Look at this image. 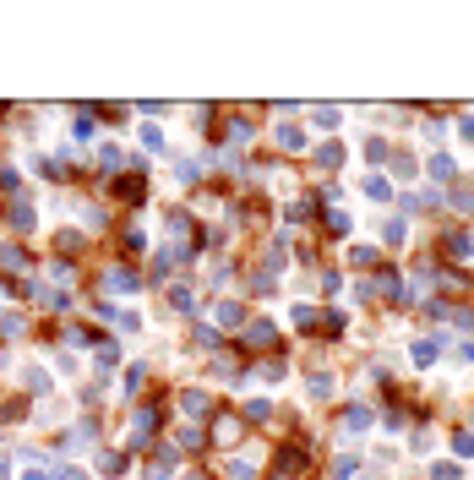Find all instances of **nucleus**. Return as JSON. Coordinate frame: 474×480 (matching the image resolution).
Listing matches in <instances>:
<instances>
[{"mask_svg":"<svg viewBox=\"0 0 474 480\" xmlns=\"http://www.w3.org/2000/svg\"><path fill=\"white\" fill-rule=\"evenodd\" d=\"M365 426H371V415H365V409L354 404V409L343 415V437H365Z\"/></svg>","mask_w":474,"mask_h":480,"instance_id":"nucleus-3","label":"nucleus"},{"mask_svg":"<svg viewBox=\"0 0 474 480\" xmlns=\"http://www.w3.org/2000/svg\"><path fill=\"white\" fill-rule=\"evenodd\" d=\"M278 148H289V153H300V148H306V131H300L295 120H284V126H278Z\"/></svg>","mask_w":474,"mask_h":480,"instance_id":"nucleus-2","label":"nucleus"},{"mask_svg":"<svg viewBox=\"0 0 474 480\" xmlns=\"http://www.w3.org/2000/svg\"><path fill=\"white\" fill-rule=\"evenodd\" d=\"M0 480H11V459L5 453H0Z\"/></svg>","mask_w":474,"mask_h":480,"instance_id":"nucleus-30","label":"nucleus"},{"mask_svg":"<svg viewBox=\"0 0 474 480\" xmlns=\"http://www.w3.org/2000/svg\"><path fill=\"white\" fill-rule=\"evenodd\" d=\"M163 230H169V235H191V219H185V213H180V208H174V213H163Z\"/></svg>","mask_w":474,"mask_h":480,"instance_id":"nucleus-6","label":"nucleus"},{"mask_svg":"<svg viewBox=\"0 0 474 480\" xmlns=\"http://www.w3.org/2000/svg\"><path fill=\"white\" fill-rule=\"evenodd\" d=\"M387 191H393V186H387L382 175H371V180H365V197H387Z\"/></svg>","mask_w":474,"mask_h":480,"instance_id":"nucleus-24","label":"nucleus"},{"mask_svg":"<svg viewBox=\"0 0 474 480\" xmlns=\"http://www.w3.org/2000/svg\"><path fill=\"white\" fill-rule=\"evenodd\" d=\"M327 393H332V377H327V371H316V377H311V399H327Z\"/></svg>","mask_w":474,"mask_h":480,"instance_id":"nucleus-18","label":"nucleus"},{"mask_svg":"<svg viewBox=\"0 0 474 480\" xmlns=\"http://www.w3.org/2000/svg\"><path fill=\"white\" fill-rule=\"evenodd\" d=\"M22 382H27V393H49V371H38V366H33Z\"/></svg>","mask_w":474,"mask_h":480,"instance_id":"nucleus-11","label":"nucleus"},{"mask_svg":"<svg viewBox=\"0 0 474 480\" xmlns=\"http://www.w3.org/2000/svg\"><path fill=\"white\" fill-rule=\"evenodd\" d=\"M289 317H295V327H311V322H316V312H311V306H295Z\"/></svg>","mask_w":474,"mask_h":480,"instance_id":"nucleus-26","label":"nucleus"},{"mask_svg":"<svg viewBox=\"0 0 474 480\" xmlns=\"http://www.w3.org/2000/svg\"><path fill=\"white\" fill-rule=\"evenodd\" d=\"M142 148H163V131L158 126H142Z\"/></svg>","mask_w":474,"mask_h":480,"instance_id":"nucleus-25","label":"nucleus"},{"mask_svg":"<svg viewBox=\"0 0 474 480\" xmlns=\"http://www.w3.org/2000/svg\"><path fill=\"white\" fill-rule=\"evenodd\" d=\"M311 120H316V126H327V131H332V126L343 120V109H311Z\"/></svg>","mask_w":474,"mask_h":480,"instance_id":"nucleus-16","label":"nucleus"},{"mask_svg":"<svg viewBox=\"0 0 474 480\" xmlns=\"http://www.w3.org/2000/svg\"><path fill=\"white\" fill-rule=\"evenodd\" d=\"M393 175H398V180H409V175H414V159H409V153H393Z\"/></svg>","mask_w":474,"mask_h":480,"instance_id":"nucleus-20","label":"nucleus"},{"mask_svg":"<svg viewBox=\"0 0 474 480\" xmlns=\"http://www.w3.org/2000/svg\"><path fill=\"white\" fill-rule=\"evenodd\" d=\"M431 480H464L458 464H431Z\"/></svg>","mask_w":474,"mask_h":480,"instance_id":"nucleus-19","label":"nucleus"},{"mask_svg":"<svg viewBox=\"0 0 474 480\" xmlns=\"http://www.w3.org/2000/svg\"><path fill=\"white\" fill-rule=\"evenodd\" d=\"M174 180L191 186V180H196V164H191V159H174Z\"/></svg>","mask_w":474,"mask_h":480,"instance_id":"nucleus-17","label":"nucleus"},{"mask_svg":"<svg viewBox=\"0 0 474 480\" xmlns=\"http://www.w3.org/2000/svg\"><path fill=\"white\" fill-rule=\"evenodd\" d=\"M382 235H387V246H403L409 230H403V219H387V230H382Z\"/></svg>","mask_w":474,"mask_h":480,"instance_id":"nucleus-21","label":"nucleus"},{"mask_svg":"<svg viewBox=\"0 0 474 480\" xmlns=\"http://www.w3.org/2000/svg\"><path fill=\"white\" fill-rule=\"evenodd\" d=\"M332 480H360V459H354V453L338 459V464H332Z\"/></svg>","mask_w":474,"mask_h":480,"instance_id":"nucleus-8","label":"nucleus"},{"mask_svg":"<svg viewBox=\"0 0 474 480\" xmlns=\"http://www.w3.org/2000/svg\"><path fill=\"white\" fill-rule=\"evenodd\" d=\"M11 224H16V230H33V208L16 202V208H11Z\"/></svg>","mask_w":474,"mask_h":480,"instance_id":"nucleus-12","label":"nucleus"},{"mask_svg":"<svg viewBox=\"0 0 474 480\" xmlns=\"http://www.w3.org/2000/svg\"><path fill=\"white\" fill-rule=\"evenodd\" d=\"M245 415H251V420H267V415H273V404H267V399H251V404H245Z\"/></svg>","mask_w":474,"mask_h":480,"instance_id":"nucleus-22","label":"nucleus"},{"mask_svg":"<svg viewBox=\"0 0 474 480\" xmlns=\"http://www.w3.org/2000/svg\"><path fill=\"white\" fill-rule=\"evenodd\" d=\"M109 290H115V295L137 290V273H131V268H115V273H109Z\"/></svg>","mask_w":474,"mask_h":480,"instance_id":"nucleus-4","label":"nucleus"},{"mask_svg":"<svg viewBox=\"0 0 474 480\" xmlns=\"http://www.w3.org/2000/svg\"><path fill=\"white\" fill-rule=\"evenodd\" d=\"M453 448H458V453L469 459V453H474V437H469V431H458V437H453Z\"/></svg>","mask_w":474,"mask_h":480,"instance_id":"nucleus-28","label":"nucleus"},{"mask_svg":"<svg viewBox=\"0 0 474 480\" xmlns=\"http://www.w3.org/2000/svg\"><path fill=\"white\" fill-rule=\"evenodd\" d=\"M169 306H174V312H191V290L174 284V290H169Z\"/></svg>","mask_w":474,"mask_h":480,"instance_id":"nucleus-14","label":"nucleus"},{"mask_svg":"<svg viewBox=\"0 0 474 480\" xmlns=\"http://www.w3.org/2000/svg\"><path fill=\"white\" fill-rule=\"evenodd\" d=\"M425 169H431V180H453V169H458V164L447 159V153H436V159L425 164Z\"/></svg>","mask_w":474,"mask_h":480,"instance_id":"nucleus-7","label":"nucleus"},{"mask_svg":"<svg viewBox=\"0 0 474 480\" xmlns=\"http://www.w3.org/2000/svg\"><path fill=\"white\" fill-rule=\"evenodd\" d=\"M98 164H104V169H120V164H126V153H120L115 142H104V148H98Z\"/></svg>","mask_w":474,"mask_h":480,"instance_id":"nucleus-9","label":"nucleus"},{"mask_svg":"<svg viewBox=\"0 0 474 480\" xmlns=\"http://www.w3.org/2000/svg\"><path fill=\"white\" fill-rule=\"evenodd\" d=\"M447 251H453L458 262H474V240L469 235H447Z\"/></svg>","mask_w":474,"mask_h":480,"instance_id":"nucleus-5","label":"nucleus"},{"mask_svg":"<svg viewBox=\"0 0 474 480\" xmlns=\"http://www.w3.org/2000/svg\"><path fill=\"white\" fill-rule=\"evenodd\" d=\"M213 317H218V322H240V306H229V301H224V306H213Z\"/></svg>","mask_w":474,"mask_h":480,"instance_id":"nucleus-27","label":"nucleus"},{"mask_svg":"<svg viewBox=\"0 0 474 480\" xmlns=\"http://www.w3.org/2000/svg\"><path fill=\"white\" fill-rule=\"evenodd\" d=\"M22 480H49V470H27V475H22Z\"/></svg>","mask_w":474,"mask_h":480,"instance_id":"nucleus-31","label":"nucleus"},{"mask_svg":"<svg viewBox=\"0 0 474 480\" xmlns=\"http://www.w3.org/2000/svg\"><path fill=\"white\" fill-rule=\"evenodd\" d=\"M0 262H5V268H27V251H22V246H5Z\"/></svg>","mask_w":474,"mask_h":480,"instance_id":"nucleus-13","label":"nucleus"},{"mask_svg":"<svg viewBox=\"0 0 474 480\" xmlns=\"http://www.w3.org/2000/svg\"><path fill=\"white\" fill-rule=\"evenodd\" d=\"M60 480H87V470H77V464H71V470H60Z\"/></svg>","mask_w":474,"mask_h":480,"instance_id":"nucleus-29","label":"nucleus"},{"mask_svg":"<svg viewBox=\"0 0 474 480\" xmlns=\"http://www.w3.org/2000/svg\"><path fill=\"white\" fill-rule=\"evenodd\" d=\"M185 415H207V393H185Z\"/></svg>","mask_w":474,"mask_h":480,"instance_id":"nucleus-23","label":"nucleus"},{"mask_svg":"<svg viewBox=\"0 0 474 480\" xmlns=\"http://www.w3.org/2000/svg\"><path fill=\"white\" fill-rule=\"evenodd\" d=\"M245 338H251V344H273V322H251Z\"/></svg>","mask_w":474,"mask_h":480,"instance_id":"nucleus-15","label":"nucleus"},{"mask_svg":"<svg viewBox=\"0 0 474 480\" xmlns=\"http://www.w3.org/2000/svg\"><path fill=\"white\" fill-rule=\"evenodd\" d=\"M464 137H469V142H474V115H469V120H464Z\"/></svg>","mask_w":474,"mask_h":480,"instance_id":"nucleus-32","label":"nucleus"},{"mask_svg":"<svg viewBox=\"0 0 474 480\" xmlns=\"http://www.w3.org/2000/svg\"><path fill=\"white\" fill-rule=\"evenodd\" d=\"M442 349H447V338H414V366H431V360H442Z\"/></svg>","mask_w":474,"mask_h":480,"instance_id":"nucleus-1","label":"nucleus"},{"mask_svg":"<svg viewBox=\"0 0 474 480\" xmlns=\"http://www.w3.org/2000/svg\"><path fill=\"white\" fill-rule=\"evenodd\" d=\"M376 257H382V251H376V246H354V251H349V262H354V268H371V262H376Z\"/></svg>","mask_w":474,"mask_h":480,"instance_id":"nucleus-10","label":"nucleus"}]
</instances>
